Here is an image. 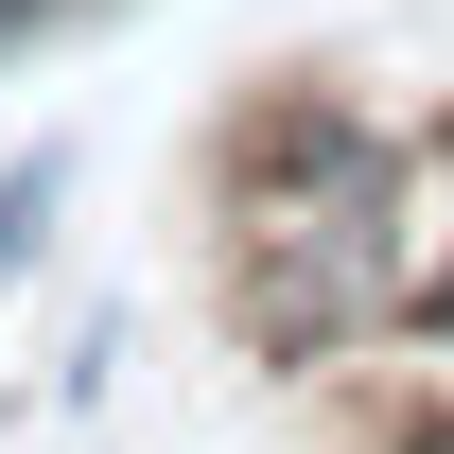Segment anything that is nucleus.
Wrapping results in <instances>:
<instances>
[{"label":"nucleus","instance_id":"1","mask_svg":"<svg viewBox=\"0 0 454 454\" xmlns=\"http://www.w3.org/2000/svg\"><path fill=\"white\" fill-rule=\"evenodd\" d=\"M227 315L280 349V367H333L349 333L402 315V140L349 106H280L245 140V245H227Z\"/></svg>","mask_w":454,"mask_h":454},{"label":"nucleus","instance_id":"3","mask_svg":"<svg viewBox=\"0 0 454 454\" xmlns=\"http://www.w3.org/2000/svg\"><path fill=\"white\" fill-rule=\"evenodd\" d=\"M419 315H437V333H454V280H437V297H419Z\"/></svg>","mask_w":454,"mask_h":454},{"label":"nucleus","instance_id":"2","mask_svg":"<svg viewBox=\"0 0 454 454\" xmlns=\"http://www.w3.org/2000/svg\"><path fill=\"white\" fill-rule=\"evenodd\" d=\"M53 192H70V158L35 140V158H0V280L35 262V227H53Z\"/></svg>","mask_w":454,"mask_h":454}]
</instances>
